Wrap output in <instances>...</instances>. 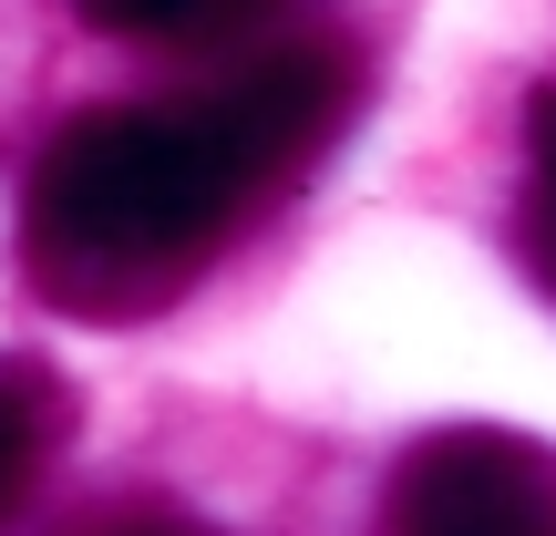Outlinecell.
<instances>
[{"mask_svg":"<svg viewBox=\"0 0 556 536\" xmlns=\"http://www.w3.org/2000/svg\"><path fill=\"white\" fill-rule=\"evenodd\" d=\"M227 0H83L93 32H135V41H176V32H206Z\"/></svg>","mask_w":556,"mask_h":536,"instance_id":"5b68a950","label":"cell"},{"mask_svg":"<svg viewBox=\"0 0 556 536\" xmlns=\"http://www.w3.org/2000/svg\"><path fill=\"white\" fill-rule=\"evenodd\" d=\"M526 259L556 289V83L526 103Z\"/></svg>","mask_w":556,"mask_h":536,"instance_id":"277c9868","label":"cell"},{"mask_svg":"<svg viewBox=\"0 0 556 536\" xmlns=\"http://www.w3.org/2000/svg\"><path fill=\"white\" fill-rule=\"evenodd\" d=\"M268 197V165L238 145L217 94L114 103L41 145L21 259H31V289L73 320H155L217 269L238 217Z\"/></svg>","mask_w":556,"mask_h":536,"instance_id":"6da1fadb","label":"cell"},{"mask_svg":"<svg viewBox=\"0 0 556 536\" xmlns=\"http://www.w3.org/2000/svg\"><path fill=\"white\" fill-rule=\"evenodd\" d=\"M381 536H556V444L454 423L392 464Z\"/></svg>","mask_w":556,"mask_h":536,"instance_id":"7a4b0ae2","label":"cell"},{"mask_svg":"<svg viewBox=\"0 0 556 536\" xmlns=\"http://www.w3.org/2000/svg\"><path fill=\"white\" fill-rule=\"evenodd\" d=\"M103 536H217V526H197V516H155V506H144V516H114Z\"/></svg>","mask_w":556,"mask_h":536,"instance_id":"8992f818","label":"cell"},{"mask_svg":"<svg viewBox=\"0 0 556 536\" xmlns=\"http://www.w3.org/2000/svg\"><path fill=\"white\" fill-rule=\"evenodd\" d=\"M52 444H62V382L41 361H0V516L41 485Z\"/></svg>","mask_w":556,"mask_h":536,"instance_id":"3957f363","label":"cell"}]
</instances>
